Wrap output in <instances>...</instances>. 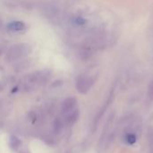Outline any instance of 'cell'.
<instances>
[{
	"label": "cell",
	"instance_id": "30bf717a",
	"mask_svg": "<svg viewBox=\"0 0 153 153\" xmlns=\"http://www.w3.org/2000/svg\"><path fill=\"white\" fill-rule=\"evenodd\" d=\"M62 128H63V124H62V122H61L59 119L56 120L55 123H54V131H55V133L59 134V133L61 132Z\"/></svg>",
	"mask_w": 153,
	"mask_h": 153
},
{
	"label": "cell",
	"instance_id": "8fae6325",
	"mask_svg": "<svg viewBox=\"0 0 153 153\" xmlns=\"http://www.w3.org/2000/svg\"><path fill=\"white\" fill-rule=\"evenodd\" d=\"M148 139H149V143L151 144V147L153 148V128H151L149 130L148 133Z\"/></svg>",
	"mask_w": 153,
	"mask_h": 153
},
{
	"label": "cell",
	"instance_id": "4fadbf2b",
	"mask_svg": "<svg viewBox=\"0 0 153 153\" xmlns=\"http://www.w3.org/2000/svg\"><path fill=\"white\" fill-rule=\"evenodd\" d=\"M2 27H3V22H2V20L0 19V30L2 29Z\"/></svg>",
	"mask_w": 153,
	"mask_h": 153
},
{
	"label": "cell",
	"instance_id": "7a4b0ae2",
	"mask_svg": "<svg viewBox=\"0 0 153 153\" xmlns=\"http://www.w3.org/2000/svg\"><path fill=\"white\" fill-rule=\"evenodd\" d=\"M49 77V73L46 71H39L28 76L25 82V87L27 89H34L35 87L45 83Z\"/></svg>",
	"mask_w": 153,
	"mask_h": 153
},
{
	"label": "cell",
	"instance_id": "7c38bea8",
	"mask_svg": "<svg viewBox=\"0 0 153 153\" xmlns=\"http://www.w3.org/2000/svg\"><path fill=\"white\" fill-rule=\"evenodd\" d=\"M149 94H150L152 97H153V82L152 83V85L150 86V89H149Z\"/></svg>",
	"mask_w": 153,
	"mask_h": 153
},
{
	"label": "cell",
	"instance_id": "8992f818",
	"mask_svg": "<svg viewBox=\"0 0 153 153\" xmlns=\"http://www.w3.org/2000/svg\"><path fill=\"white\" fill-rule=\"evenodd\" d=\"M8 29L12 31H21V30H23L25 29V24L20 21L12 22L8 25Z\"/></svg>",
	"mask_w": 153,
	"mask_h": 153
},
{
	"label": "cell",
	"instance_id": "9c48e42d",
	"mask_svg": "<svg viewBox=\"0 0 153 153\" xmlns=\"http://www.w3.org/2000/svg\"><path fill=\"white\" fill-rule=\"evenodd\" d=\"M126 141L129 144H134L136 142V136L133 133H128L126 136Z\"/></svg>",
	"mask_w": 153,
	"mask_h": 153
},
{
	"label": "cell",
	"instance_id": "5b68a950",
	"mask_svg": "<svg viewBox=\"0 0 153 153\" xmlns=\"http://www.w3.org/2000/svg\"><path fill=\"white\" fill-rule=\"evenodd\" d=\"M78 117H79V110L77 108H75L74 110H73V111L69 112L68 114H66L65 123L67 125H73L77 121Z\"/></svg>",
	"mask_w": 153,
	"mask_h": 153
},
{
	"label": "cell",
	"instance_id": "3957f363",
	"mask_svg": "<svg viewBox=\"0 0 153 153\" xmlns=\"http://www.w3.org/2000/svg\"><path fill=\"white\" fill-rule=\"evenodd\" d=\"M93 81L91 77L87 75H81L77 78L76 81V89L81 93H86L91 88Z\"/></svg>",
	"mask_w": 153,
	"mask_h": 153
},
{
	"label": "cell",
	"instance_id": "6da1fadb",
	"mask_svg": "<svg viewBox=\"0 0 153 153\" xmlns=\"http://www.w3.org/2000/svg\"><path fill=\"white\" fill-rule=\"evenodd\" d=\"M30 52V47L27 44H16L12 46L6 53V61L13 62L28 56Z\"/></svg>",
	"mask_w": 153,
	"mask_h": 153
},
{
	"label": "cell",
	"instance_id": "ba28073f",
	"mask_svg": "<svg viewBox=\"0 0 153 153\" xmlns=\"http://www.w3.org/2000/svg\"><path fill=\"white\" fill-rule=\"evenodd\" d=\"M9 144H10V147H11L13 150H17V149H19V147L21 146L22 143H21V141H20L16 136H12V137L10 138V143H9Z\"/></svg>",
	"mask_w": 153,
	"mask_h": 153
},
{
	"label": "cell",
	"instance_id": "52a82bcc",
	"mask_svg": "<svg viewBox=\"0 0 153 153\" xmlns=\"http://www.w3.org/2000/svg\"><path fill=\"white\" fill-rule=\"evenodd\" d=\"M46 9V12H45V15L48 16L49 18H53L54 16H56L57 14V9L56 8V6H53L52 4H49L48 6L45 7Z\"/></svg>",
	"mask_w": 153,
	"mask_h": 153
},
{
	"label": "cell",
	"instance_id": "277c9868",
	"mask_svg": "<svg viewBox=\"0 0 153 153\" xmlns=\"http://www.w3.org/2000/svg\"><path fill=\"white\" fill-rule=\"evenodd\" d=\"M77 106V100L74 98H67L65 100L61 105V111L63 114H68L69 112L74 110Z\"/></svg>",
	"mask_w": 153,
	"mask_h": 153
}]
</instances>
